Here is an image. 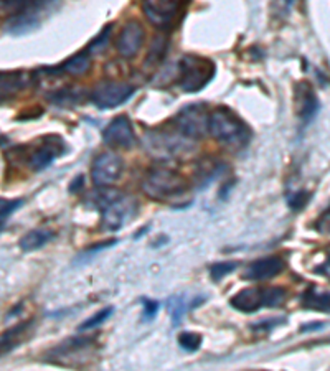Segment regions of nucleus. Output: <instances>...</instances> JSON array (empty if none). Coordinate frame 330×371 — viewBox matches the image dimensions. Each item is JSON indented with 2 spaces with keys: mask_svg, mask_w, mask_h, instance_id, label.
<instances>
[{
  "mask_svg": "<svg viewBox=\"0 0 330 371\" xmlns=\"http://www.w3.org/2000/svg\"><path fill=\"white\" fill-rule=\"evenodd\" d=\"M55 233L48 231V229H34V231L27 233L20 241H18V246H20L22 251L30 252L36 251L40 248H43L46 243H50L53 239Z\"/></svg>",
  "mask_w": 330,
  "mask_h": 371,
  "instance_id": "20",
  "label": "nucleus"
},
{
  "mask_svg": "<svg viewBox=\"0 0 330 371\" xmlns=\"http://www.w3.org/2000/svg\"><path fill=\"white\" fill-rule=\"evenodd\" d=\"M286 299V290L281 288L273 289H243L230 299L231 307L236 311L251 313L263 307H279Z\"/></svg>",
  "mask_w": 330,
  "mask_h": 371,
  "instance_id": "6",
  "label": "nucleus"
},
{
  "mask_svg": "<svg viewBox=\"0 0 330 371\" xmlns=\"http://www.w3.org/2000/svg\"><path fill=\"white\" fill-rule=\"evenodd\" d=\"M309 198H310V195L308 194V191H297V194L291 195L289 200H287V201H289V206H291L292 210L299 211V210L304 208L305 205H308Z\"/></svg>",
  "mask_w": 330,
  "mask_h": 371,
  "instance_id": "28",
  "label": "nucleus"
},
{
  "mask_svg": "<svg viewBox=\"0 0 330 371\" xmlns=\"http://www.w3.org/2000/svg\"><path fill=\"white\" fill-rule=\"evenodd\" d=\"M111 30H113V27L108 25L104 28L103 32H101L99 35L96 36L95 40L91 41V45H90V48H88V51H90V53H101V51H103L106 46L109 45V39H111Z\"/></svg>",
  "mask_w": 330,
  "mask_h": 371,
  "instance_id": "25",
  "label": "nucleus"
},
{
  "mask_svg": "<svg viewBox=\"0 0 330 371\" xmlns=\"http://www.w3.org/2000/svg\"><path fill=\"white\" fill-rule=\"evenodd\" d=\"M62 145L60 144H43L40 147L35 149V152L30 154L29 157V166L32 170H43L48 166H52L55 158L62 156Z\"/></svg>",
  "mask_w": 330,
  "mask_h": 371,
  "instance_id": "16",
  "label": "nucleus"
},
{
  "mask_svg": "<svg viewBox=\"0 0 330 371\" xmlns=\"http://www.w3.org/2000/svg\"><path fill=\"white\" fill-rule=\"evenodd\" d=\"M182 0H142L144 13L157 28H167L177 18Z\"/></svg>",
  "mask_w": 330,
  "mask_h": 371,
  "instance_id": "10",
  "label": "nucleus"
},
{
  "mask_svg": "<svg viewBox=\"0 0 330 371\" xmlns=\"http://www.w3.org/2000/svg\"><path fill=\"white\" fill-rule=\"evenodd\" d=\"M284 261L277 256H269L263 257V259L254 261L253 264H249L248 269H246L245 277L249 281H266L271 279V277H276L277 274H281L284 271Z\"/></svg>",
  "mask_w": 330,
  "mask_h": 371,
  "instance_id": "14",
  "label": "nucleus"
},
{
  "mask_svg": "<svg viewBox=\"0 0 330 371\" xmlns=\"http://www.w3.org/2000/svg\"><path fill=\"white\" fill-rule=\"evenodd\" d=\"M167 309H169V313L172 317V323L174 325H179L182 322V317L185 313V300L182 295H174V297L169 299V304H167Z\"/></svg>",
  "mask_w": 330,
  "mask_h": 371,
  "instance_id": "22",
  "label": "nucleus"
},
{
  "mask_svg": "<svg viewBox=\"0 0 330 371\" xmlns=\"http://www.w3.org/2000/svg\"><path fill=\"white\" fill-rule=\"evenodd\" d=\"M165 51H167V39L165 36H156V40L152 41V45H151V50H149V55L146 58V63H144V67H146L147 69L156 68L157 65L164 60Z\"/></svg>",
  "mask_w": 330,
  "mask_h": 371,
  "instance_id": "21",
  "label": "nucleus"
},
{
  "mask_svg": "<svg viewBox=\"0 0 330 371\" xmlns=\"http://www.w3.org/2000/svg\"><path fill=\"white\" fill-rule=\"evenodd\" d=\"M208 121H210V114L205 107L202 104H190L179 112L175 124L184 137L197 140L208 134Z\"/></svg>",
  "mask_w": 330,
  "mask_h": 371,
  "instance_id": "7",
  "label": "nucleus"
},
{
  "mask_svg": "<svg viewBox=\"0 0 330 371\" xmlns=\"http://www.w3.org/2000/svg\"><path fill=\"white\" fill-rule=\"evenodd\" d=\"M34 327H35L34 318H30V321L17 323L15 327L8 328V330L4 332L2 335H0V356L8 355L11 351L25 344V342L30 338L32 332H34Z\"/></svg>",
  "mask_w": 330,
  "mask_h": 371,
  "instance_id": "13",
  "label": "nucleus"
},
{
  "mask_svg": "<svg viewBox=\"0 0 330 371\" xmlns=\"http://www.w3.org/2000/svg\"><path fill=\"white\" fill-rule=\"evenodd\" d=\"M142 305H144V312H142L144 322L152 321V318L156 317L157 311H159V302H156V300H144Z\"/></svg>",
  "mask_w": 330,
  "mask_h": 371,
  "instance_id": "29",
  "label": "nucleus"
},
{
  "mask_svg": "<svg viewBox=\"0 0 330 371\" xmlns=\"http://www.w3.org/2000/svg\"><path fill=\"white\" fill-rule=\"evenodd\" d=\"M179 86L185 93H197L215 76V65L202 56L187 55L180 61Z\"/></svg>",
  "mask_w": 330,
  "mask_h": 371,
  "instance_id": "5",
  "label": "nucleus"
},
{
  "mask_svg": "<svg viewBox=\"0 0 330 371\" xmlns=\"http://www.w3.org/2000/svg\"><path fill=\"white\" fill-rule=\"evenodd\" d=\"M113 312H114L113 307H106L104 311L95 313V316L90 317V318H88V321L83 322L81 325L78 327V330H80V332H86V330H91V328H96L97 325H101V323H104L106 321H108V318L111 316H113Z\"/></svg>",
  "mask_w": 330,
  "mask_h": 371,
  "instance_id": "23",
  "label": "nucleus"
},
{
  "mask_svg": "<svg viewBox=\"0 0 330 371\" xmlns=\"http://www.w3.org/2000/svg\"><path fill=\"white\" fill-rule=\"evenodd\" d=\"M123 158L114 152H103L95 158L91 167V178L96 187H109L123 175Z\"/></svg>",
  "mask_w": 330,
  "mask_h": 371,
  "instance_id": "9",
  "label": "nucleus"
},
{
  "mask_svg": "<svg viewBox=\"0 0 330 371\" xmlns=\"http://www.w3.org/2000/svg\"><path fill=\"white\" fill-rule=\"evenodd\" d=\"M296 101H297V114H299L301 121L304 124H308L315 117L319 109H320V102L315 96L314 89L309 86L308 83H301L297 86V95H296Z\"/></svg>",
  "mask_w": 330,
  "mask_h": 371,
  "instance_id": "15",
  "label": "nucleus"
},
{
  "mask_svg": "<svg viewBox=\"0 0 330 371\" xmlns=\"http://www.w3.org/2000/svg\"><path fill=\"white\" fill-rule=\"evenodd\" d=\"M208 133L218 142L230 145V147L231 145L241 147L249 139V129L246 128L245 122L226 107H218L212 112L210 121H208Z\"/></svg>",
  "mask_w": 330,
  "mask_h": 371,
  "instance_id": "3",
  "label": "nucleus"
},
{
  "mask_svg": "<svg viewBox=\"0 0 330 371\" xmlns=\"http://www.w3.org/2000/svg\"><path fill=\"white\" fill-rule=\"evenodd\" d=\"M57 2L58 0H0V7L12 15L7 23V32L17 36L30 34Z\"/></svg>",
  "mask_w": 330,
  "mask_h": 371,
  "instance_id": "1",
  "label": "nucleus"
},
{
  "mask_svg": "<svg viewBox=\"0 0 330 371\" xmlns=\"http://www.w3.org/2000/svg\"><path fill=\"white\" fill-rule=\"evenodd\" d=\"M134 91H136V88L129 83L106 81L92 89L91 101L99 109H113V107H118L131 100Z\"/></svg>",
  "mask_w": 330,
  "mask_h": 371,
  "instance_id": "8",
  "label": "nucleus"
},
{
  "mask_svg": "<svg viewBox=\"0 0 330 371\" xmlns=\"http://www.w3.org/2000/svg\"><path fill=\"white\" fill-rule=\"evenodd\" d=\"M104 142L114 149H131L136 145V134H134L131 121L125 116H119L111 122L103 133Z\"/></svg>",
  "mask_w": 330,
  "mask_h": 371,
  "instance_id": "11",
  "label": "nucleus"
},
{
  "mask_svg": "<svg viewBox=\"0 0 330 371\" xmlns=\"http://www.w3.org/2000/svg\"><path fill=\"white\" fill-rule=\"evenodd\" d=\"M301 302L304 309L330 313V290L309 288L304 294H302Z\"/></svg>",
  "mask_w": 330,
  "mask_h": 371,
  "instance_id": "17",
  "label": "nucleus"
},
{
  "mask_svg": "<svg viewBox=\"0 0 330 371\" xmlns=\"http://www.w3.org/2000/svg\"><path fill=\"white\" fill-rule=\"evenodd\" d=\"M91 67V53L90 51H80L71 58H68L64 63L60 65L58 68L48 69V73H67L71 76H80V74L86 73Z\"/></svg>",
  "mask_w": 330,
  "mask_h": 371,
  "instance_id": "18",
  "label": "nucleus"
},
{
  "mask_svg": "<svg viewBox=\"0 0 330 371\" xmlns=\"http://www.w3.org/2000/svg\"><path fill=\"white\" fill-rule=\"evenodd\" d=\"M179 345L182 346L185 351H197L202 345V337L192 332H184L179 337Z\"/></svg>",
  "mask_w": 330,
  "mask_h": 371,
  "instance_id": "26",
  "label": "nucleus"
},
{
  "mask_svg": "<svg viewBox=\"0 0 330 371\" xmlns=\"http://www.w3.org/2000/svg\"><path fill=\"white\" fill-rule=\"evenodd\" d=\"M103 210V228L106 231H119L125 223L136 216L139 210L137 200L118 190H106L99 196Z\"/></svg>",
  "mask_w": 330,
  "mask_h": 371,
  "instance_id": "2",
  "label": "nucleus"
},
{
  "mask_svg": "<svg viewBox=\"0 0 330 371\" xmlns=\"http://www.w3.org/2000/svg\"><path fill=\"white\" fill-rule=\"evenodd\" d=\"M144 39H146V32H144V27L139 22H129L125 23V27L123 28L118 36V41H116V48H118V53L124 58H134L141 50V46L144 43Z\"/></svg>",
  "mask_w": 330,
  "mask_h": 371,
  "instance_id": "12",
  "label": "nucleus"
},
{
  "mask_svg": "<svg viewBox=\"0 0 330 371\" xmlns=\"http://www.w3.org/2000/svg\"><path fill=\"white\" fill-rule=\"evenodd\" d=\"M27 79L23 73H0V102L15 96L20 89L25 88Z\"/></svg>",
  "mask_w": 330,
  "mask_h": 371,
  "instance_id": "19",
  "label": "nucleus"
},
{
  "mask_svg": "<svg viewBox=\"0 0 330 371\" xmlns=\"http://www.w3.org/2000/svg\"><path fill=\"white\" fill-rule=\"evenodd\" d=\"M324 228H322V231H325V229H327V227L330 224V208L327 210V213L324 215Z\"/></svg>",
  "mask_w": 330,
  "mask_h": 371,
  "instance_id": "30",
  "label": "nucleus"
},
{
  "mask_svg": "<svg viewBox=\"0 0 330 371\" xmlns=\"http://www.w3.org/2000/svg\"><path fill=\"white\" fill-rule=\"evenodd\" d=\"M236 269V262H220V264H215L210 269V274L213 277V281H221L226 274H230L231 271Z\"/></svg>",
  "mask_w": 330,
  "mask_h": 371,
  "instance_id": "27",
  "label": "nucleus"
},
{
  "mask_svg": "<svg viewBox=\"0 0 330 371\" xmlns=\"http://www.w3.org/2000/svg\"><path fill=\"white\" fill-rule=\"evenodd\" d=\"M50 101H53L55 104L58 106H73L80 101V95L74 93V89H62V91H57L55 95L50 96Z\"/></svg>",
  "mask_w": 330,
  "mask_h": 371,
  "instance_id": "24",
  "label": "nucleus"
},
{
  "mask_svg": "<svg viewBox=\"0 0 330 371\" xmlns=\"http://www.w3.org/2000/svg\"><path fill=\"white\" fill-rule=\"evenodd\" d=\"M142 190L157 201L174 200L187 191V182L170 168H152L142 180Z\"/></svg>",
  "mask_w": 330,
  "mask_h": 371,
  "instance_id": "4",
  "label": "nucleus"
}]
</instances>
